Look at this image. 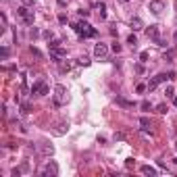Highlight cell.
I'll return each mask as SVG.
<instances>
[{"label":"cell","instance_id":"cell-22","mask_svg":"<svg viewBox=\"0 0 177 177\" xmlns=\"http://www.w3.org/2000/svg\"><path fill=\"white\" fill-rule=\"evenodd\" d=\"M165 94L169 96V98H173V96H175V90H173V88H171V86H169V88H167V92H165Z\"/></svg>","mask_w":177,"mask_h":177},{"label":"cell","instance_id":"cell-5","mask_svg":"<svg viewBox=\"0 0 177 177\" xmlns=\"http://www.w3.org/2000/svg\"><path fill=\"white\" fill-rule=\"evenodd\" d=\"M56 175H58V165L54 161H48L42 169V177H56Z\"/></svg>","mask_w":177,"mask_h":177},{"label":"cell","instance_id":"cell-15","mask_svg":"<svg viewBox=\"0 0 177 177\" xmlns=\"http://www.w3.org/2000/svg\"><path fill=\"white\" fill-rule=\"evenodd\" d=\"M142 27H144V23H142V19H140V17L131 19V29H133V31H140Z\"/></svg>","mask_w":177,"mask_h":177},{"label":"cell","instance_id":"cell-18","mask_svg":"<svg viewBox=\"0 0 177 177\" xmlns=\"http://www.w3.org/2000/svg\"><path fill=\"white\" fill-rule=\"evenodd\" d=\"M110 50H113L115 54H119V52H121V44H117V42H113V46H110Z\"/></svg>","mask_w":177,"mask_h":177},{"label":"cell","instance_id":"cell-24","mask_svg":"<svg viewBox=\"0 0 177 177\" xmlns=\"http://www.w3.org/2000/svg\"><path fill=\"white\" fill-rule=\"evenodd\" d=\"M146 88H148V86H144V83H140V86H137V94H142V92H146Z\"/></svg>","mask_w":177,"mask_h":177},{"label":"cell","instance_id":"cell-3","mask_svg":"<svg viewBox=\"0 0 177 177\" xmlns=\"http://www.w3.org/2000/svg\"><path fill=\"white\" fill-rule=\"evenodd\" d=\"M146 35H148L152 42H156L158 46H167V44H165V40L161 38V29H158V25H150V27L146 29Z\"/></svg>","mask_w":177,"mask_h":177},{"label":"cell","instance_id":"cell-8","mask_svg":"<svg viewBox=\"0 0 177 177\" xmlns=\"http://www.w3.org/2000/svg\"><path fill=\"white\" fill-rule=\"evenodd\" d=\"M50 56H52V58H54V61L58 63V61H61V58H65V56H67V50H65V48H63V46L50 48Z\"/></svg>","mask_w":177,"mask_h":177},{"label":"cell","instance_id":"cell-13","mask_svg":"<svg viewBox=\"0 0 177 177\" xmlns=\"http://www.w3.org/2000/svg\"><path fill=\"white\" fill-rule=\"evenodd\" d=\"M140 125H142V131H144V133H148V131H150V125H152V123H150L148 117H142V119H140Z\"/></svg>","mask_w":177,"mask_h":177},{"label":"cell","instance_id":"cell-9","mask_svg":"<svg viewBox=\"0 0 177 177\" xmlns=\"http://www.w3.org/2000/svg\"><path fill=\"white\" fill-rule=\"evenodd\" d=\"M50 90H48V86L44 82H40V83H34V88H31V94H40V96H46Z\"/></svg>","mask_w":177,"mask_h":177},{"label":"cell","instance_id":"cell-14","mask_svg":"<svg viewBox=\"0 0 177 177\" xmlns=\"http://www.w3.org/2000/svg\"><path fill=\"white\" fill-rule=\"evenodd\" d=\"M117 104H119V106H123V109H131V106H133V102H131V100H125V98H121V96H117Z\"/></svg>","mask_w":177,"mask_h":177},{"label":"cell","instance_id":"cell-29","mask_svg":"<svg viewBox=\"0 0 177 177\" xmlns=\"http://www.w3.org/2000/svg\"><path fill=\"white\" fill-rule=\"evenodd\" d=\"M173 104H175V106H177V98H173Z\"/></svg>","mask_w":177,"mask_h":177},{"label":"cell","instance_id":"cell-25","mask_svg":"<svg viewBox=\"0 0 177 177\" xmlns=\"http://www.w3.org/2000/svg\"><path fill=\"white\" fill-rule=\"evenodd\" d=\"M21 2H23L25 7H34V4H35V0H21Z\"/></svg>","mask_w":177,"mask_h":177},{"label":"cell","instance_id":"cell-31","mask_svg":"<svg viewBox=\"0 0 177 177\" xmlns=\"http://www.w3.org/2000/svg\"><path fill=\"white\" fill-rule=\"evenodd\" d=\"M173 161H175V165H177V158H173Z\"/></svg>","mask_w":177,"mask_h":177},{"label":"cell","instance_id":"cell-6","mask_svg":"<svg viewBox=\"0 0 177 177\" xmlns=\"http://www.w3.org/2000/svg\"><path fill=\"white\" fill-rule=\"evenodd\" d=\"M54 92H56V106H61L63 102H67V94H65V92H67V90H65V86H56L54 88Z\"/></svg>","mask_w":177,"mask_h":177},{"label":"cell","instance_id":"cell-21","mask_svg":"<svg viewBox=\"0 0 177 177\" xmlns=\"http://www.w3.org/2000/svg\"><path fill=\"white\" fill-rule=\"evenodd\" d=\"M156 110L161 113V115H165V113H167L169 109H167V104H158V106H156Z\"/></svg>","mask_w":177,"mask_h":177},{"label":"cell","instance_id":"cell-33","mask_svg":"<svg viewBox=\"0 0 177 177\" xmlns=\"http://www.w3.org/2000/svg\"><path fill=\"white\" fill-rule=\"evenodd\" d=\"M175 148H177V144H175Z\"/></svg>","mask_w":177,"mask_h":177},{"label":"cell","instance_id":"cell-4","mask_svg":"<svg viewBox=\"0 0 177 177\" xmlns=\"http://www.w3.org/2000/svg\"><path fill=\"white\" fill-rule=\"evenodd\" d=\"M17 15L23 19V23H25V25H34V11H29L25 4L17 8Z\"/></svg>","mask_w":177,"mask_h":177},{"label":"cell","instance_id":"cell-1","mask_svg":"<svg viewBox=\"0 0 177 177\" xmlns=\"http://www.w3.org/2000/svg\"><path fill=\"white\" fill-rule=\"evenodd\" d=\"M73 29L77 31L79 38H94V35L98 34V31L90 25L88 21H77V23H73Z\"/></svg>","mask_w":177,"mask_h":177},{"label":"cell","instance_id":"cell-11","mask_svg":"<svg viewBox=\"0 0 177 177\" xmlns=\"http://www.w3.org/2000/svg\"><path fill=\"white\" fill-rule=\"evenodd\" d=\"M140 171H142L144 175H150V177H154L158 173L156 169H154V167H150V165H142V167H140Z\"/></svg>","mask_w":177,"mask_h":177},{"label":"cell","instance_id":"cell-7","mask_svg":"<svg viewBox=\"0 0 177 177\" xmlns=\"http://www.w3.org/2000/svg\"><path fill=\"white\" fill-rule=\"evenodd\" d=\"M106 54H109V46L106 44H96V48H94V56L96 58H106Z\"/></svg>","mask_w":177,"mask_h":177},{"label":"cell","instance_id":"cell-2","mask_svg":"<svg viewBox=\"0 0 177 177\" xmlns=\"http://www.w3.org/2000/svg\"><path fill=\"white\" fill-rule=\"evenodd\" d=\"M173 77H175L173 73H158L156 77H152V79H150V83H148V90H150V92H154V90H156L158 86H161V83L169 82V79H173Z\"/></svg>","mask_w":177,"mask_h":177},{"label":"cell","instance_id":"cell-17","mask_svg":"<svg viewBox=\"0 0 177 177\" xmlns=\"http://www.w3.org/2000/svg\"><path fill=\"white\" fill-rule=\"evenodd\" d=\"M173 58H175V52H173V50H169V52H165V61H167V63H171Z\"/></svg>","mask_w":177,"mask_h":177},{"label":"cell","instance_id":"cell-28","mask_svg":"<svg viewBox=\"0 0 177 177\" xmlns=\"http://www.w3.org/2000/svg\"><path fill=\"white\" fill-rule=\"evenodd\" d=\"M140 58H142V61L146 63V61H148V52H142V54H140Z\"/></svg>","mask_w":177,"mask_h":177},{"label":"cell","instance_id":"cell-32","mask_svg":"<svg viewBox=\"0 0 177 177\" xmlns=\"http://www.w3.org/2000/svg\"><path fill=\"white\" fill-rule=\"evenodd\" d=\"M123 2H127V0H123Z\"/></svg>","mask_w":177,"mask_h":177},{"label":"cell","instance_id":"cell-16","mask_svg":"<svg viewBox=\"0 0 177 177\" xmlns=\"http://www.w3.org/2000/svg\"><path fill=\"white\" fill-rule=\"evenodd\" d=\"M127 44H131V48H136V46H137V38H136L133 34H131L129 38H127Z\"/></svg>","mask_w":177,"mask_h":177},{"label":"cell","instance_id":"cell-23","mask_svg":"<svg viewBox=\"0 0 177 177\" xmlns=\"http://www.w3.org/2000/svg\"><path fill=\"white\" fill-rule=\"evenodd\" d=\"M0 54H2V61H7V56H8V48L4 46V48H2V52H0Z\"/></svg>","mask_w":177,"mask_h":177},{"label":"cell","instance_id":"cell-30","mask_svg":"<svg viewBox=\"0 0 177 177\" xmlns=\"http://www.w3.org/2000/svg\"><path fill=\"white\" fill-rule=\"evenodd\" d=\"M175 42H177V31H175Z\"/></svg>","mask_w":177,"mask_h":177},{"label":"cell","instance_id":"cell-10","mask_svg":"<svg viewBox=\"0 0 177 177\" xmlns=\"http://www.w3.org/2000/svg\"><path fill=\"white\" fill-rule=\"evenodd\" d=\"M150 11L154 15H161L165 11V2L163 0H152V2H150Z\"/></svg>","mask_w":177,"mask_h":177},{"label":"cell","instance_id":"cell-12","mask_svg":"<svg viewBox=\"0 0 177 177\" xmlns=\"http://www.w3.org/2000/svg\"><path fill=\"white\" fill-rule=\"evenodd\" d=\"M96 11H98V15H100V19H106V4H104V2H98V4H96Z\"/></svg>","mask_w":177,"mask_h":177},{"label":"cell","instance_id":"cell-19","mask_svg":"<svg viewBox=\"0 0 177 177\" xmlns=\"http://www.w3.org/2000/svg\"><path fill=\"white\" fill-rule=\"evenodd\" d=\"M29 110H31V106H29L27 102H23V104H21V113H23V115H27Z\"/></svg>","mask_w":177,"mask_h":177},{"label":"cell","instance_id":"cell-27","mask_svg":"<svg viewBox=\"0 0 177 177\" xmlns=\"http://www.w3.org/2000/svg\"><path fill=\"white\" fill-rule=\"evenodd\" d=\"M125 167H133V158H127L125 161Z\"/></svg>","mask_w":177,"mask_h":177},{"label":"cell","instance_id":"cell-20","mask_svg":"<svg viewBox=\"0 0 177 177\" xmlns=\"http://www.w3.org/2000/svg\"><path fill=\"white\" fill-rule=\"evenodd\" d=\"M77 63H79V65H83V67H88V65H90V58H88V56H82Z\"/></svg>","mask_w":177,"mask_h":177},{"label":"cell","instance_id":"cell-26","mask_svg":"<svg viewBox=\"0 0 177 177\" xmlns=\"http://www.w3.org/2000/svg\"><path fill=\"white\" fill-rule=\"evenodd\" d=\"M142 109H144V110L150 109V102H148V100H144V102H142Z\"/></svg>","mask_w":177,"mask_h":177}]
</instances>
